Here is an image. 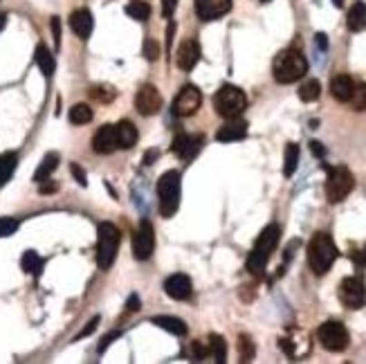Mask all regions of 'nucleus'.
<instances>
[{
  "mask_svg": "<svg viewBox=\"0 0 366 364\" xmlns=\"http://www.w3.org/2000/svg\"><path fill=\"white\" fill-rule=\"evenodd\" d=\"M200 43L198 41H184L180 45V50H177V57H175V63H177V68L184 70V72H191L195 66H198V61H200Z\"/></svg>",
  "mask_w": 366,
  "mask_h": 364,
  "instance_id": "nucleus-16",
  "label": "nucleus"
},
{
  "mask_svg": "<svg viewBox=\"0 0 366 364\" xmlns=\"http://www.w3.org/2000/svg\"><path fill=\"white\" fill-rule=\"evenodd\" d=\"M126 311H128V313H135V311H139V297H137V295H131V297H128V302H126Z\"/></svg>",
  "mask_w": 366,
  "mask_h": 364,
  "instance_id": "nucleus-41",
  "label": "nucleus"
},
{
  "mask_svg": "<svg viewBox=\"0 0 366 364\" xmlns=\"http://www.w3.org/2000/svg\"><path fill=\"white\" fill-rule=\"evenodd\" d=\"M160 156V153L157 151H153V149H151L148 153H146V156H144V165H153V160Z\"/></svg>",
  "mask_w": 366,
  "mask_h": 364,
  "instance_id": "nucleus-46",
  "label": "nucleus"
},
{
  "mask_svg": "<svg viewBox=\"0 0 366 364\" xmlns=\"http://www.w3.org/2000/svg\"><path fill=\"white\" fill-rule=\"evenodd\" d=\"M21 266H23L25 272H28V275H41V270H43V259H41L34 250H28V252L23 254Z\"/></svg>",
  "mask_w": 366,
  "mask_h": 364,
  "instance_id": "nucleus-31",
  "label": "nucleus"
},
{
  "mask_svg": "<svg viewBox=\"0 0 366 364\" xmlns=\"http://www.w3.org/2000/svg\"><path fill=\"white\" fill-rule=\"evenodd\" d=\"M339 302L351 311H357L366 304V286L360 277H346L339 284Z\"/></svg>",
  "mask_w": 366,
  "mask_h": 364,
  "instance_id": "nucleus-9",
  "label": "nucleus"
},
{
  "mask_svg": "<svg viewBox=\"0 0 366 364\" xmlns=\"http://www.w3.org/2000/svg\"><path fill=\"white\" fill-rule=\"evenodd\" d=\"M3 27H5V14L0 12V32H3Z\"/></svg>",
  "mask_w": 366,
  "mask_h": 364,
  "instance_id": "nucleus-49",
  "label": "nucleus"
},
{
  "mask_svg": "<svg viewBox=\"0 0 366 364\" xmlns=\"http://www.w3.org/2000/svg\"><path fill=\"white\" fill-rule=\"evenodd\" d=\"M115 131H117V147L119 149H133L137 144V129L128 120L115 124Z\"/></svg>",
  "mask_w": 366,
  "mask_h": 364,
  "instance_id": "nucleus-21",
  "label": "nucleus"
},
{
  "mask_svg": "<svg viewBox=\"0 0 366 364\" xmlns=\"http://www.w3.org/2000/svg\"><path fill=\"white\" fill-rule=\"evenodd\" d=\"M337 254H339L337 252V245H335L333 239H330V234L317 232L310 239V243H308V263H310V270L315 272L317 277L326 275V272L330 270V266L335 263Z\"/></svg>",
  "mask_w": 366,
  "mask_h": 364,
  "instance_id": "nucleus-2",
  "label": "nucleus"
},
{
  "mask_svg": "<svg viewBox=\"0 0 366 364\" xmlns=\"http://www.w3.org/2000/svg\"><path fill=\"white\" fill-rule=\"evenodd\" d=\"M126 14L133 18V21H139L144 23L151 18V5L144 3V0H133V3L126 5Z\"/></svg>",
  "mask_w": 366,
  "mask_h": 364,
  "instance_id": "nucleus-29",
  "label": "nucleus"
},
{
  "mask_svg": "<svg viewBox=\"0 0 366 364\" xmlns=\"http://www.w3.org/2000/svg\"><path fill=\"white\" fill-rule=\"evenodd\" d=\"M90 95H93V99H97V102L108 104V102H113L115 95H117V93H115L110 86H93Z\"/></svg>",
  "mask_w": 366,
  "mask_h": 364,
  "instance_id": "nucleus-35",
  "label": "nucleus"
},
{
  "mask_svg": "<svg viewBox=\"0 0 366 364\" xmlns=\"http://www.w3.org/2000/svg\"><path fill=\"white\" fill-rule=\"evenodd\" d=\"M16 230H19V221H16V218H10V216L0 218V239H7V236L16 234Z\"/></svg>",
  "mask_w": 366,
  "mask_h": 364,
  "instance_id": "nucleus-36",
  "label": "nucleus"
},
{
  "mask_svg": "<svg viewBox=\"0 0 366 364\" xmlns=\"http://www.w3.org/2000/svg\"><path fill=\"white\" fill-rule=\"evenodd\" d=\"M200 147H202V138H191V135L180 133L173 138L171 151L175 153V156H180L182 160H191L195 153L200 151Z\"/></svg>",
  "mask_w": 366,
  "mask_h": 364,
  "instance_id": "nucleus-18",
  "label": "nucleus"
},
{
  "mask_svg": "<svg viewBox=\"0 0 366 364\" xmlns=\"http://www.w3.org/2000/svg\"><path fill=\"white\" fill-rule=\"evenodd\" d=\"M247 135V122L240 120V117H231L225 124L220 126L216 133L218 142H238Z\"/></svg>",
  "mask_w": 366,
  "mask_h": 364,
  "instance_id": "nucleus-17",
  "label": "nucleus"
},
{
  "mask_svg": "<svg viewBox=\"0 0 366 364\" xmlns=\"http://www.w3.org/2000/svg\"><path fill=\"white\" fill-rule=\"evenodd\" d=\"M144 57L148 61H155L160 57V48H157V43L153 39H146L144 41Z\"/></svg>",
  "mask_w": 366,
  "mask_h": 364,
  "instance_id": "nucleus-37",
  "label": "nucleus"
},
{
  "mask_svg": "<svg viewBox=\"0 0 366 364\" xmlns=\"http://www.w3.org/2000/svg\"><path fill=\"white\" fill-rule=\"evenodd\" d=\"M355 187V178L346 167H333L328 169L326 178V198L328 203H342V200L351 194Z\"/></svg>",
  "mask_w": 366,
  "mask_h": 364,
  "instance_id": "nucleus-7",
  "label": "nucleus"
},
{
  "mask_svg": "<svg viewBox=\"0 0 366 364\" xmlns=\"http://www.w3.org/2000/svg\"><path fill=\"white\" fill-rule=\"evenodd\" d=\"M135 108H137V113L144 117L160 113V108H162V95H160V90L151 84L142 86L135 95Z\"/></svg>",
  "mask_w": 366,
  "mask_h": 364,
  "instance_id": "nucleus-11",
  "label": "nucleus"
},
{
  "mask_svg": "<svg viewBox=\"0 0 366 364\" xmlns=\"http://www.w3.org/2000/svg\"><path fill=\"white\" fill-rule=\"evenodd\" d=\"M299 167V144L290 142L288 147H285V158H283V174L285 176H292L294 171Z\"/></svg>",
  "mask_w": 366,
  "mask_h": 364,
  "instance_id": "nucleus-28",
  "label": "nucleus"
},
{
  "mask_svg": "<svg viewBox=\"0 0 366 364\" xmlns=\"http://www.w3.org/2000/svg\"><path fill=\"white\" fill-rule=\"evenodd\" d=\"M119 250V230L113 223H102L97 230V266L108 270Z\"/></svg>",
  "mask_w": 366,
  "mask_h": 364,
  "instance_id": "nucleus-5",
  "label": "nucleus"
},
{
  "mask_svg": "<svg viewBox=\"0 0 366 364\" xmlns=\"http://www.w3.org/2000/svg\"><path fill=\"white\" fill-rule=\"evenodd\" d=\"M97 324H99V317H95V320H93L90 324H88V326H86V329H84L81 333H79V338H86V335H90V333L97 329Z\"/></svg>",
  "mask_w": 366,
  "mask_h": 364,
  "instance_id": "nucleus-42",
  "label": "nucleus"
},
{
  "mask_svg": "<svg viewBox=\"0 0 366 364\" xmlns=\"http://www.w3.org/2000/svg\"><path fill=\"white\" fill-rule=\"evenodd\" d=\"M16 167H19V156L12 151H7L0 156V187H5L12 180Z\"/></svg>",
  "mask_w": 366,
  "mask_h": 364,
  "instance_id": "nucleus-25",
  "label": "nucleus"
},
{
  "mask_svg": "<svg viewBox=\"0 0 366 364\" xmlns=\"http://www.w3.org/2000/svg\"><path fill=\"white\" fill-rule=\"evenodd\" d=\"M346 25L351 32H364L366 30V5L355 3L351 7V12L346 16Z\"/></svg>",
  "mask_w": 366,
  "mask_h": 364,
  "instance_id": "nucleus-23",
  "label": "nucleus"
},
{
  "mask_svg": "<svg viewBox=\"0 0 366 364\" xmlns=\"http://www.w3.org/2000/svg\"><path fill=\"white\" fill-rule=\"evenodd\" d=\"M93 149H95V153H99V156H108V153L119 149L117 147V131H115V124H106L95 133Z\"/></svg>",
  "mask_w": 366,
  "mask_h": 364,
  "instance_id": "nucleus-14",
  "label": "nucleus"
},
{
  "mask_svg": "<svg viewBox=\"0 0 366 364\" xmlns=\"http://www.w3.org/2000/svg\"><path fill=\"white\" fill-rule=\"evenodd\" d=\"M261 3H270V0H261Z\"/></svg>",
  "mask_w": 366,
  "mask_h": 364,
  "instance_id": "nucleus-51",
  "label": "nucleus"
},
{
  "mask_svg": "<svg viewBox=\"0 0 366 364\" xmlns=\"http://www.w3.org/2000/svg\"><path fill=\"white\" fill-rule=\"evenodd\" d=\"M213 108L220 117L231 120V117H240V113L247 108V97L236 86H222L216 97H213Z\"/></svg>",
  "mask_w": 366,
  "mask_h": 364,
  "instance_id": "nucleus-6",
  "label": "nucleus"
},
{
  "mask_svg": "<svg viewBox=\"0 0 366 364\" xmlns=\"http://www.w3.org/2000/svg\"><path fill=\"white\" fill-rule=\"evenodd\" d=\"M202 104V95L195 86H184L173 102V113L177 117H191Z\"/></svg>",
  "mask_w": 366,
  "mask_h": 364,
  "instance_id": "nucleus-12",
  "label": "nucleus"
},
{
  "mask_svg": "<svg viewBox=\"0 0 366 364\" xmlns=\"http://www.w3.org/2000/svg\"><path fill=\"white\" fill-rule=\"evenodd\" d=\"M317 43H319V48H324V50H326V45H328L326 34H317Z\"/></svg>",
  "mask_w": 366,
  "mask_h": 364,
  "instance_id": "nucleus-48",
  "label": "nucleus"
},
{
  "mask_svg": "<svg viewBox=\"0 0 366 364\" xmlns=\"http://www.w3.org/2000/svg\"><path fill=\"white\" fill-rule=\"evenodd\" d=\"M333 5H335V7H342V5H344V0H333Z\"/></svg>",
  "mask_w": 366,
  "mask_h": 364,
  "instance_id": "nucleus-50",
  "label": "nucleus"
},
{
  "mask_svg": "<svg viewBox=\"0 0 366 364\" xmlns=\"http://www.w3.org/2000/svg\"><path fill=\"white\" fill-rule=\"evenodd\" d=\"M52 30H55V43H57V48H59V43H61V25H59V18H52Z\"/></svg>",
  "mask_w": 366,
  "mask_h": 364,
  "instance_id": "nucleus-43",
  "label": "nucleus"
},
{
  "mask_svg": "<svg viewBox=\"0 0 366 364\" xmlns=\"http://www.w3.org/2000/svg\"><path fill=\"white\" fill-rule=\"evenodd\" d=\"M231 9V0H195V14L200 21H218Z\"/></svg>",
  "mask_w": 366,
  "mask_h": 364,
  "instance_id": "nucleus-13",
  "label": "nucleus"
},
{
  "mask_svg": "<svg viewBox=\"0 0 366 364\" xmlns=\"http://www.w3.org/2000/svg\"><path fill=\"white\" fill-rule=\"evenodd\" d=\"M153 322L155 326H160V329H164V331H168V333H173V335H177V338H182V335H186V324L182 322V320H177V317H168V315H160V317H153Z\"/></svg>",
  "mask_w": 366,
  "mask_h": 364,
  "instance_id": "nucleus-24",
  "label": "nucleus"
},
{
  "mask_svg": "<svg viewBox=\"0 0 366 364\" xmlns=\"http://www.w3.org/2000/svg\"><path fill=\"white\" fill-rule=\"evenodd\" d=\"M279 239H281V227L279 225H267L265 230L258 234L254 248L247 257V270L252 272L254 277L263 275L267 261H270L272 252L276 250V245H279Z\"/></svg>",
  "mask_w": 366,
  "mask_h": 364,
  "instance_id": "nucleus-1",
  "label": "nucleus"
},
{
  "mask_svg": "<svg viewBox=\"0 0 366 364\" xmlns=\"http://www.w3.org/2000/svg\"><path fill=\"white\" fill-rule=\"evenodd\" d=\"M164 293L175 299V302H184V299H189L193 288H191V279L182 275V272H177V275H171L164 281Z\"/></svg>",
  "mask_w": 366,
  "mask_h": 364,
  "instance_id": "nucleus-15",
  "label": "nucleus"
},
{
  "mask_svg": "<svg viewBox=\"0 0 366 364\" xmlns=\"http://www.w3.org/2000/svg\"><path fill=\"white\" fill-rule=\"evenodd\" d=\"M310 149H312V153H315V156H319V158H324V147H321L319 142H310Z\"/></svg>",
  "mask_w": 366,
  "mask_h": 364,
  "instance_id": "nucleus-45",
  "label": "nucleus"
},
{
  "mask_svg": "<svg viewBox=\"0 0 366 364\" xmlns=\"http://www.w3.org/2000/svg\"><path fill=\"white\" fill-rule=\"evenodd\" d=\"M353 90H355V81L348 75H337V77H333V81H330V95L342 104L351 102Z\"/></svg>",
  "mask_w": 366,
  "mask_h": 364,
  "instance_id": "nucleus-20",
  "label": "nucleus"
},
{
  "mask_svg": "<svg viewBox=\"0 0 366 364\" xmlns=\"http://www.w3.org/2000/svg\"><path fill=\"white\" fill-rule=\"evenodd\" d=\"M317 338L321 342V347H324L326 351H330V353L346 351L348 342H351V335H348L346 326L342 322H333V320L319 326Z\"/></svg>",
  "mask_w": 366,
  "mask_h": 364,
  "instance_id": "nucleus-8",
  "label": "nucleus"
},
{
  "mask_svg": "<svg viewBox=\"0 0 366 364\" xmlns=\"http://www.w3.org/2000/svg\"><path fill=\"white\" fill-rule=\"evenodd\" d=\"M68 117H70V122L77 124V126L88 124V122H93V108L88 104H75L73 108H70Z\"/></svg>",
  "mask_w": 366,
  "mask_h": 364,
  "instance_id": "nucleus-30",
  "label": "nucleus"
},
{
  "mask_svg": "<svg viewBox=\"0 0 366 364\" xmlns=\"http://www.w3.org/2000/svg\"><path fill=\"white\" fill-rule=\"evenodd\" d=\"M207 349H209V356L216 360L218 364L227 362V342L220 338V335H209L207 340Z\"/></svg>",
  "mask_w": 366,
  "mask_h": 364,
  "instance_id": "nucleus-27",
  "label": "nucleus"
},
{
  "mask_svg": "<svg viewBox=\"0 0 366 364\" xmlns=\"http://www.w3.org/2000/svg\"><path fill=\"white\" fill-rule=\"evenodd\" d=\"M180 194H182V182L177 171H166V174L157 180V198H160V214L164 218H171L177 207H180Z\"/></svg>",
  "mask_w": 366,
  "mask_h": 364,
  "instance_id": "nucleus-4",
  "label": "nucleus"
},
{
  "mask_svg": "<svg viewBox=\"0 0 366 364\" xmlns=\"http://www.w3.org/2000/svg\"><path fill=\"white\" fill-rule=\"evenodd\" d=\"M59 167V153H48L46 158H43L41 167L37 169V174H34V182H46L52 174H55V169Z\"/></svg>",
  "mask_w": 366,
  "mask_h": 364,
  "instance_id": "nucleus-26",
  "label": "nucleus"
},
{
  "mask_svg": "<svg viewBox=\"0 0 366 364\" xmlns=\"http://www.w3.org/2000/svg\"><path fill=\"white\" fill-rule=\"evenodd\" d=\"M119 335H122L119 331H113L110 335H106V338L102 340V344H99V353H104L106 349H108V344H110V342H113L115 338H119Z\"/></svg>",
  "mask_w": 366,
  "mask_h": 364,
  "instance_id": "nucleus-40",
  "label": "nucleus"
},
{
  "mask_svg": "<svg viewBox=\"0 0 366 364\" xmlns=\"http://www.w3.org/2000/svg\"><path fill=\"white\" fill-rule=\"evenodd\" d=\"M153 250H155V230L148 221H142L135 236H133V257L137 261H146L151 259Z\"/></svg>",
  "mask_w": 366,
  "mask_h": 364,
  "instance_id": "nucleus-10",
  "label": "nucleus"
},
{
  "mask_svg": "<svg viewBox=\"0 0 366 364\" xmlns=\"http://www.w3.org/2000/svg\"><path fill=\"white\" fill-rule=\"evenodd\" d=\"M52 191H57V185H46V182H41V194H52Z\"/></svg>",
  "mask_w": 366,
  "mask_h": 364,
  "instance_id": "nucleus-47",
  "label": "nucleus"
},
{
  "mask_svg": "<svg viewBox=\"0 0 366 364\" xmlns=\"http://www.w3.org/2000/svg\"><path fill=\"white\" fill-rule=\"evenodd\" d=\"M70 27H73V32L79 36V39H90L93 34V27H95V21H93V14L88 12V9H77V12L70 14Z\"/></svg>",
  "mask_w": 366,
  "mask_h": 364,
  "instance_id": "nucleus-19",
  "label": "nucleus"
},
{
  "mask_svg": "<svg viewBox=\"0 0 366 364\" xmlns=\"http://www.w3.org/2000/svg\"><path fill=\"white\" fill-rule=\"evenodd\" d=\"M272 72L279 84H294V81H299L308 72V61L297 50H283L276 54Z\"/></svg>",
  "mask_w": 366,
  "mask_h": 364,
  "instance_id": "nucleus-3",
  "label": "nucleus"
},
{
  "mask_svg": "<svg viewBox=\"0 0 366 364\" xmlns=\"http://www.w3.org/2000/svg\"><path fill=\"white\" fill-rule=\"evenodd\" d=\"M191 353L195 360H202L209 356V349H207V342H193L191 344Z\"/></svg>",
  "mask_w": 366,
  "mask_h": 364,
  "instance_id": "nucleus-38",
  "label": "nucleus"
},
{
  "mask_svg": "<svg viewBox=\"0 0 366 364\" xmlns=\"http://www.w3.org/2000/svg\"><path fill=\"white\" fill-rule=\"evenodd\" d=\"M319 95H321V86H319L317 79H308L306 84H301V88H299V99L306 104L317 102Z\"/></svg>",
  "mask_w": 366,
  "mask_h": 364,
  "instance_id": "nucleus-32",
  "label": "nucleus"
},
{
  "mask_svg": "<svg viewBox=\"0 0 366 364\" xmlns=\"http://www.w3.org/2000/svg\"><path fill=\"white\" fill-rule=\"evenodd\" d=\"M34 59H37V66L46 77H52L57 70V61H55V54H52L46 45H37V54H34Z\"/></svg>",
  "mask_w": 366,
  "mask_h": 364,
  "instance_id": "nucleus-22",
  "label": "nucleus"
},
{
  "mask_svg": "<svg viewBox=\"0 0 366 364\" xmlns=\"http://www.w3.org/2000/svg\"><path fill=\"white\" fill-rule=\"evenodd\" d=\"M70 171H73V176L77 178L79 185H81V187H86V185H88V180H86V171H84L81 167H79V165H73V167H70Z\"/></svg>",
  "mask_w": 366,
  "mask_h": 364,
  "instance_id": "nucleus-39",
  "label": "nucleus"
},
{
  "mask_svg": "<svg viewBox=\"0 0 366 364\" xmlns=\"http://www.w3.org/2000/svg\"><path fill=\"white\" fill-rule=\"evenodd\" d=\"M351 106H353V111H360V113L366 111V84H355Z\"/></svg>",
  "mask_w": 366,
  "mask_h": 364,
  "instance_id": "nucleus-34",
  "label": "nucleus"
},
{
  "mask_svg": "<svg viewBox=\"0 0 366 364\" xmlns=\"http://www.w3.org/2000/svg\"><path fill=\"white\" fill-rule=\"evenodd\" d=\"M175 7H177V0H164V16L168 18L173 12H175Z\"/></svg>",
  "mask_w": 366,
  "mask_h": 364,
  "instance_id": "nucleus-44",
  "label": "nucleus"
},
{
  "mask_svg": "<svg viewBox=\"0 0 366 364\" xmlns=\"http://www.w3.org/2000/svg\"><path fill=\"white\" fill-rule=\"evenodd\" d=\"M238 351H240V360H243V362H252L254 353H256L252 338H247V335H240V338H238Z\"/></svg>",
  "mask_w": 366,
  "mask_h": 364,
  "instance_id": "nucleus-33",
  "label": "nucleus"
}]
</instances>
